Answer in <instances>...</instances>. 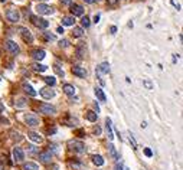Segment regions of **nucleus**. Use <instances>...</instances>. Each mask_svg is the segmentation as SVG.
<instances>
[{
	"mask_svg": "<svg viewBox=\"0 0 183 170\" xmlns=\"http://www.w3.org/2000/svg\"><path fill=\"white\" fill-rule=\"evenodd\" d=\"M69 148L74 151V153H78V154H82L86 151V146L79 141V140H74V141H69Z\"/></svg>",
	"mask_w": 183,
	"mask_h": 170,
	"instance_id": "obj_1",
	"label": "nucleus"
},
{
	"mask_svg": "<svg viewBox=\"0 0 183 170\" xmlns=\"http://www.w3.org/2000/svg\"><path fill=\"white\" fill-rule=\"evenodd\" d=\"M6 18H7L9 22H12V23H18V22L20 20V13H19L18 9H15V7H9L7 12H6Z\"/></svg>",
	"mask_w": 183,
	"mask_h": 170,
	"instance_id": "obj_2",
	"label": "nucleus"
},
{
	"mask_svg": "<svg viewBox=\"0 0 183 170\" xmlns=\"http://www.w3.org/2000/svg\"><path fill=\"white\" fill-rule=\"evenodd\" d=\"M38 108H39V111H41L42 114H46V115H53V114L56 113V108H55L53 105H51V104H45V103L39 104Z\"/></svg>",
	"mask_w": 183,
	"mask_h": 170,
	"instance_id": "obj_3",
	"label": "nucleus"
},
{
	"mask_svg": "<svg viewBox=\"0 0 183 170\" xmlns=\"http://www.w3.org/2000/svg\"><path fill=\"white\" fill-rule=\"evenodd\" d=\"M25 123L29 127H38L39 125V118L35 114H26L25 115Z\"/></svg>",
	"mask_w": 183,
	"mask_h": 170,
	"instance_id": "obj_4",
	"label": "nucleus"
},
{
	"mask_svg": "<svg viewBox=\"0 0 183 170\" xmlns=\"http://www.w3.org/2000/svg\"><path fill=\"white\" fill-rule=\"evenodd\" d=\"M36 12H38L39 15H52L55 10H53L51 6L45 5V3H39V5L36 6Z\"/></svg>",
	"mask_w": 183,
	"mask_h": 170,
	"instance_id": "obj_5",
	"label": "nucleus"
},
{
	"mask_svg": "<svg viewBox=\"0 0 183 170\" xmlns=\"http://www.w3.org/2000/svg\"><path fill=\"white\" fill-rule=\"evenodd\" d=\"M19 33H20L22 39H23L26 43H32V42H33V36H32V33H30L29 29H26V28H20V29H19Z\"/></svg>",
	"mask_w": 183,
	"mask_h": 170,
	"instance_id": "obj_6",
	"label": "nucleus"
},
{
	"mask_svg": "<svg viewBox=\"0 0 183 170\" xmlns=\"http://www.w3.org/2000/svg\"><path fill=\"white\" fill-rule=\"evenodd\" d=\"M5 43H6V49H7L12 55H18V53H19V46H18L16 42H13V40H6Z\"/></svg>",
	"mask_w": 183,
	"mask_h": 170,
	"instance_id": "obj_7",
	"label": "nucleus"
},
{
	"mask_svg": "<svg viewBox=\"0 0 183 170\" xmlns=\"http://www.w3.org/2000/svg\"><path fill=\"white\" fill-rule=\"evenodd\" d=\"M13 159H15L16 163H22V161H23L25 153H23V150H22L20 147H15V148H13Z\"/></svg>",
	"mask_w": 183,
	"mask_h": 170,
	"instance_id": "obj_8",
	"label": "nucleus"
},
{
	"mask_svg": "<svg viewBox=\"0 0 183 170\" xmlns=\"http://www.w3.org/2000/svg\"><path fill=\"white\" fill-rule=\"evenodd\" d=\"M30 20H32L39 29H46V28L49 26V22L45 20V19H36L35 16H30Z\"/></svg>",
	"mask_w": 183,
	"mask_h": 170,
	"instance_id": "obj_9",
	"label": "nucleus"
},
{
	"mask_svg": "<svg viewBox=\"0 0 183 170\" xmlns=\"http://www.w3.org/2000/svg\"><path fill=\"white\" fill-rule=\"evenodd\" d=\"M72 74L74 75H76L78 78H85L86 75H88V72H86V69L85 68H82V66H72Z\"/></svg>",
	"mask_w": 183,
	"mask_h": 170,
	"instance_id": "obj_10",
	"label": "nucleus"
},
{
	"mask_svg": "<svg viewBox=\"0 0 183 170\" xmlns=\"http://www.w3.org/2000/svg\"><path fill=\"white\" fill-rule=\"evenodd\" d=\"M41 95H42L45 100H51V98H53V97H55V91H53V90H51L49 87H45V88H42V90H41Z\"/></svg>",
	"mask_w": 183,
	"mask_h": 170,
	"instance_id": "obj_11",
	"label": "nucleus"
},
{
	"mask_svg": "<svg viewBox=\"0 0 183 170\" xmlns=\"http://www.w3.org/2000/svg\"><path fill=\"white\" fill-rule=\"evenodd\" d=\"M71 13H72L74 18L75 16H82L84 15V9L79 5H71Z\"/></svg>",
	"mask_w": 183,
	"mask_h": 170,
	"instance_id": "obj_12",
	"label": "nucleus"
},
{
	"mask_svg": "<svg viewBox=\"0 0 183 170\" xmlns=\"http://www.w3.org/2000/svg\"><path fill=\"white\" fill-rule=\"evenodd\" d=\"M39 160H41L42 163H49V161L52 160V153H51V150L39 153Z\"/></svg>",
	"mask_w": 183,
	"mask_h": 170,
	"instance_id": "obj_13",
	"label": "nucleus"
},
{
	"mask_svg": "<svg viewBox=\"0 0 183 170\" xmlns=\"http://www.w3.org/2000/svg\"><path fill=\"white\" fill-rule=\"evenodd\" d=\"M62 90H63V92H65L66 95H69V97H74V94H75V87H74V85H71V84H63Z\"/></svg>",
	"mask_w": 183,
	"mask_h": 170,
	"instance_id": "obj_14",
	"label": "nucleus"
},
{
	"mask_svg": "<svg viewBox=\"0 0 183 170\" xmlns=\"http://www.w3.org/2000/svg\"><path fill=\"white\" fill-rule=\"evenodd\" d=\"M105 131H107V136L110 140L114 138V133H113V127H111V120L110 118H105Z\"/></svg>",
	"mask_w": 183,
	"mask_h": 170,
	"instance_id": "obj_15",
	"label": "nucleus"
},
{
	"mask_svg": "<svg viewBox=\"0 0 183 170\" xmlns=\"http://www.w3.org/2000/svg\"><path fill=\"white\" fill-rule=\"evenodd\" d=\"M45 55H46V53H45L43 49H36V51L32 52V56H33L36 61H42V59L45 58Z\"/></svg>",
	"mask_w": 183,
	"mask_h": 170,
	"instance_id": "obj_16",
	"label": "nucleus"
},
{
	"mask_svg": "<svg viewBox=\"0 0 183 170\" xmlns=\"http://www.w3.org/2000/svg\"><path fill=\"white\" fill-rule=\"evenodd\" d=\"M61 22H62L63 26H72L75 23V18L74 16H63Z\"/></svg>",
	"mask_w": 183,
	"mask_h": 170,
	"instance_id": "obj_17",
	"label": "nucleus"
},
{
	"mask_svg": "<svg viewBox=\"0 0 183 170\" xmlns=\"http://www.w3.org/2000/svg\"><path fill=\"white\" fill-rule=\"evenodd\" d=\"M23 91L28 95H30V97H36V91L32 88V85H29V84H23Z\"/></svg>",
	"mask_w": 183,
	"mask_h": 170,
	"instance_id": "obj_18",
	"label": "nucleus"
},
{
	"mask_svg": "<svg viewBox=\"0 0 183 170\" xmlns=\"http://www.w3.org/2000/svg\"><path fill=\"white\" fill-rule=\"evenodd\" d=\"M28 137L32 140V141H35V143H42V136H39L38 133H35V131H30L29 134H28Z\"/></svg>",
	"mask_w": 183,
	"mask_h": 170,
	"instance_id": "obj_19",
	"label": "nucleus"
},
{
	"mask_svg": "<svg viewBox=\"0 0 183 170\" xmlns=\"http://www.w3.org/2000/svg\"><path fill=\"white\" fill-rule=\"evenodd\" d=\"M26 105H28V100H26V98H22V97H20V98H18V100L15 101V107H16V108H25Z\"/></svg>",
	"mask_w": 183,
	"mask_h": 170,
	"instance_id": "obj_20",
	"label": "nucleus"
},
{
	"mask_svg": "<svg viewBox=\"0 0 183 170\" xmlns=\"http://www.w3.org/2000/svg\"><path fill=\"white\" fill-rule=\"evenodd\" d=\"M22 170H39V167H38V164H36V163L28 161V163H25V164H23Z\"/></svg>",
	"mask_w": 183,
	"mask_h": 170,
	"instance_id": "obj_21",
	"label": "nucleus"
},
{
	"mask_svg": "<svg viewBox=\"0 0 183 170\" xmlns=\"http://www.w3.org/2000/svg\"><path fill=\"white\" fill-rule=\"evenodd\" d=\"M85 117H86V120H88V121H91V123H95V121H97V118H98L97 113H94V111H88V113L85 114Z\"/></svg>",
	"mask_w": 183,
	"mask_h": 170,
	"instance_id": "obj_22",
	"label": "nucleus"
},
{
	"mask_svg": "<svg viewBox=\"0 0 183 170\" xmlns=\"http://www.w3.org/2000/svg\"><path fill=\"white\" fill-rule=\"evenodd\" d=\"M95 95H97V98L101 101V103H105V94H104V91L101 90V88H95Z\"/></svg>",
	"mask_w": 183,
	"mask_h": 170,
	"instance_id": "obj_23",
	"label": "nucleus"
},
{
	"mask_svg": "<svg viewBox=\"0 0 183 170\" xmlns=\"http://www.w3.org/2000/svg\"><path fill=\"white\" fill-rule=\"evenodd\" d=\"M98 72H101V74H108V72H110V65H108V62L101 63V65L98 66Z\"/></svg>",
	"mask_w": 183,
	"mask_h": 170,
	"instance_id": "obj_24",
	"label": "nucleus"
},
{
	"mask_svg": "<svg viewBox=\"0 0 183 170\" xmlns=\"http://www.w3.org/2000/svg\"><path fill=\"white\" fill-rule=\"evenodd\" d=\"M10 136H12V140H13V141H18V143H19V141L23 140V136H22L19 131H12Z\"/></svg>",
	"mask_w": 183,
	"mask_h": 170,
	"instance_id": "obj_25",
	"label": "nucleus"
},
{
	"mask_svg": "<svg viewBox=\"0 0 183 170\" xmlns=\"http://www.w3.org/2000/svg\"><path fill=\"white\" fill-rule=\"evenodd\" d=\"M93 163H94L95 166H103V164H104V159H103L100 154L93 156Z\"/></svg>",
	"mask_w": 183,
	"mask_h": 170,
	"instance_id": "obj_26",
	"label": "nucleus"
},
{
	"mask_svg": "<svg viewBox=\"0 0 183 170\" xmlns=\"http://www.w3.org/2000/svg\"><path fill=\"white\" fill-rule=\"evenodd\" d=\"M33 69H35L36 72H45V71L48 69V66H46V65H42V63H38V62H36V63L33 65Z\"/></svg>",
	"mask_w": 183,
	"mask_h": 170,
	"instance_id": "obj_27",
	"label": "nucleus"
},
{
	"mask_svg": "<svg viewBox=\"0 0 183 170\" xmlns=\"http://www.w3.org/2000/svg\"><path fill=\"white\" fill-rule=\"evenodd\" d=\"M72 35H74V38H81L84 35V29L82 28H74Z\"/></svg>",
	"mask_w": 183,
	"mask_h": 170,
	"instance_id": "obj_28",
	"label": "nucleus"
},
{
	"mask_svg": "<svg viewBox=\"0 0 183 170\" xmlns=\"http://www.w3.org/2000/svg\"><path fill=\"white\" fill-rule=\"evenodd\" d=\"M89 23H91V22H89V18H88V16H84V18L81 19V25H82V28H88Z\"/></svg>",
	"mask_w": 183,
	"mask_h": 170,
	"instance_id": "obj_29",
	"label": "nucleus"
},
{
	"mask_svg": "<svg viewBox=\"0 0 183 170\" xmlns=\"http://www.w3.org/2000/svg\"><path fill=\"white\" fill-rule=\"evenodd\" d=\"M43 79H45V82H46L48 85H55V84H56V79H55L53 76H45Z\"/></svg>",
	"mask_w": 183,
	"mask_h": 170,
	"instance_id": "obj_30",
	"label": "nucleus"
},
{
	"mask_svg": "<svg viewBox=\"0 0 183 170\" xmlns=\"http://www.w3.org/2000/svg\"><path fill=\"white\" fill-rule=\"evenodd\" d=\"M108 150H110V154H111L113 159H117V157H118V156H117V151H115V147H114L113 144L108 146Z\"/></svg>",
	"mask_w": 183,
	"mask_h": 170,
	"instance_id": "obj_31",
	"label": "nucleus"
},
{
	"mask_svg": "<svg viewBox=\"0 0 183 170\" xmlns=\"http://www.w3.org/2000/svg\"><path fill=\"white\" fill-rule=\"evenodd\" d=\"M53 69H55L56 75H59V76H63V69H61L58 63H55V65H53Z\"/></svg>",
	"mask_w": 183,
	"mask_h": 170,
	"instance_id": "obj_32",
	"label": "nucleus"
},
{
	"mask_svg": "<svg viewBox=\"0 0 183 170\" xmlns=\"http://www.w3.org/2000/svg\"><path fill=\"white\" fill-rule=\"evenodd\" d=\"M128 140H130V144H131V147H133L134 150H137V143H136V140H134V137H133V134H130V137H128Z\"/></svg>",
	"mask_w": 183,
	"mask_h": 170,
	"instance_id": "obj_33",
	"label": "nucleus"
},
{
	"mask_svg": "<svg viewBox=\"0 0 183 170\" xmlns=\"http://www.w3.org/2000/svg\"><path fill=\"white\" fill-rule=\"evenodd\" d=\"M28 151H29V153H38V151H39V148H38V147H35L33 144H28Z\"/></svg>",
	"mask_w": 183,
	"mask_h": 170,
	"instance_id": "obj_34",
	"label": "nucleus"
},
{
	"mask_svg": "<svg viewBox=\"0 0 183 170\" xmlns=\"http://www.w3.org/2000/svg\"><path fill=\"white\" fill-rule=\"evenodd\" d=\"M45 38H46L48 40H56V36L52 35V33H48V32H45Z\"/></svg>",
	"mask_w": 183,
	"mask_h": 170,
	"instance_id": "obj_35",
	"label": "nucleus"
},
{
	"mask_svg": "<svg viewBox=\"0 0 183 170\" xmlns=\"http://www.w3.org/2000/svg\"><path fill=\"white\" fill-rule=\"evenodd\" d=\"M59 46H61V48H68V46H69V40H66V39H62V40L59 42Z\"/></svg>",
	"mask_w": 183,
	"mask_h": 170,
	"instance_id": "obj_36",
	"label": "nucleus"
},
{
	"mask_svg": "<svg viewBox=\"0 0 183 170\" xmlns=\"http://www.w3.org/2000/svg\"><path fill=\"white\" fill-rule=\"evenodd\" d=\"M143 84H144V87H146L147 90H151V88H153V85H151V82H150L149 79H144V81H143Z\"/></svg>",
	"mask_w": 183,
	"mask_h": 170,
	"instance_id": "obj_37",
	"label": "nucleus"
},
{
	"mask_svg": "<svg viewBox=\"0 0 183 170\" xmlns=\"http://www.w3.org/2000/svg\"><path fill=\"white\" fill-rule=\"evenodd\" d=\"M144 154H146L147 157H151V156H153V151H151L150 148H144Z\"/></svg>",
	"mask_w": 183,
	"mask_h": 170,
	"instance_id": "obj_38",
	"label": "nucleus"
},
{
	"mask_svg": "<svg viewBox=\"0 0 183 170\" xmlns=\"http://www.w3.org/2000/svg\"><path fill=\"white\" fill-rule=\"evenodd\" d=\"M94 134H95V136H100V134H101V128H100L98 125L94 127Z\"/></svg>",
	"mask_w": 183,
	"mask_h": 170,
	"instance_id": "obj_39",
	"label": "nucleus"
},
{
	"mask_svg": "<svg viewBox=\"0 0 183 170\" xmlns=\"http://www.w3.org/2000/svg\"><path fill=\"white\" fill-rule=\"evenodd\" d=\"M115 170H128V169H127V167H124V166L120 163V164H117V166H115Z\"/></svg>",
	"mask_w": 183,
	"mask_h": 170,
	"instance_id": "obj_40",
	"label": "nucleus"
},
{
	"mask_svg": "<svg viewBox=\"0 0 183 170\" xmlns=\"http://www.w3.org/2000/svg\"><path fill=\"white\" fill-rule=\"evenodd\" d=\"M61 3H62L63 6H69V5H71V0H61Z\"/></svg>",
	"mask_w": 183,
	"mask_h": 170,
	"instance_id": "obj_41",
	"label": "nucleus"
},
{
	"mask_svg": "<svg viewBox=\"0 0 183 170\" xmlns=\"http://www.w3.org/2000/svg\"><path fill=\"white\" fill-rule=\"evenodd\" d=\"M115 32H117V28H115V26H111V28H110V33H111V35H114Z\"/></svg>",
	"mask_w": 183,
	"mask_h": 170,
	"instance_id": "obj_42",
	"label": "nucleus"
},
{
	"mask_svg": "<svg viewBox=\"0 0 183 170\" xmlns=\"http://www.w3.org/2000/svg\"><path fill=\"white\" fill-rule=\"evenodd\" d=\"M107 2H108V5H111V6L117 5V0H107Z\"/></svg>",
	"mask_w": 183,
	"mask_h": 170,
	"instance_id": "obj_43",
	"label": "nucleus"
},
{
	"mask_svg": "<svg viewBox=\"0 0 183 170\" xmlns=\"http://www.w3.org/2000/svg\"><path fill=\"white\" fill-rule=\"evenodd\" d=\"M100 18H101L100 15H95V16H94V22H95V23H98V22H100Z\"/></svg>",
	"mask_w": 183,
	"mask_h": 170,
	"instance_id": "obj_44",
	"label": "nucleus"
},
{
	"mask_svg": "<svg viewBox=\"0 0 183 170\" xmlns=\"http://www.w3.org/2000/svg\"><path fill=\"white\" fill-rule=\"evenodd\" d=\"M84 2H85V3H88V5H93V3L95 2V0H84Z\"/></svg>",
	"mask_w": 183,
	"mask_h": 170,
	"instance_id": "obj_45",
	"label": "nucleus"
},
{
	"mask_svg": "<svg viewBox=\"0 0 183 170\" xmlns=\"http://www.w3.org/2000/svg\"><path fill=\"white\" fill-rule=\"evenodd\" d=\"M0 170H5V163L0 161Z\"/></svg>",
	"mask_w": 183,
	"mask_h": 170,
	"instance_id": "obj_46",
	"label": "nucleus"
},
{
	"mask_svg": "<svg viewBox=\"0 0 183 170\" xmlns=\"http://www.w3.org/2000/svg\"><path fill=\"white\" fill-rule=\"evenodd\" d=\"M56 32H58V33H63V29H62V28H58Z\"/></svg>",
	"mask_w": 183,
	"mask_h": 170,
	"instance_id": "obj_47",
	"label": "nucleus"
},
{
	"mask_svg": "<svg viewBox=\"0 0 183 170\" xmlns=\"http://www.w3.org/2000/svg\"><path fill=\"white\" fill-rule=\"evenodd\" d=\"M0 111H3V105L2 104H0Z\"/></svg>",
	"mask_w": 183,
	"mask_h": 170,
	"instance_id": "obj_48",
	"label": "nucleus"
},
{
	"mask_svg": "<svg viewBox=\"0 0 183 170\" xmlns=\"http://www.w3.org/2000/svg\"><path fill=\"white\" fill-rule=\"evenodd\" d=\"M0 2H2V3H5V2H7V0H0Z\"/></svg>",
	"mask_w": 183,
	"mask_h": 170,
	"instance_id": "obj_49",
	"label": "nucleus"
},
{
	"mask_svg": "<svg viewBox=\"0 0 183 170\" xmlns=\"http://www.w3.org/2000/svg\"><path fill=\"white\" fill-rule=\"evenodd\" d=\"M39 2H48V0H39Z\"/></svg>",
	"mask_w": 183,
	"mask_h": 170,
	"instance_id": "obj_50",
	"label": "nucleus"
}]
</instances>
